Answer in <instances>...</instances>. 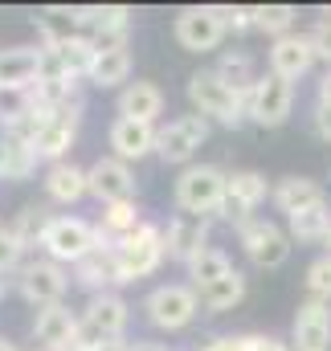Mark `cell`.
<instances>
[{"label":"cell","mask_w":331,"mask_h":351,"mask_svg":"<svg viewBox=\"0 0 331 351\" xmlns=\"http://www.w3.org/2000/svg\"><path fill=\"white\" fill-rule=\"evenodd\" d=\"M0 351H16V343H8V339L0 335Z\"/></svg>","instance_id":"cell-45"},{"label":"cell","mask_w":331,"mask_h":351,"mask_svg":"<svg viewBox=\"0 0 331 351\" xmlns=\"http://www.w3.org/2000/svg\"><path fill=\"white\" fill-rule=\"evenodd\" d=\"M295 8L290 4H262V8H253V29H262V33H270L274 41L278 37H286V33H295L290 25H295Z\"/></svg>","instance_id":"cell-32"},{"label":"cell","mask_w":331,"mask_h":351,"mask_svg":"<svg viewBox=\"0 0 331 351\" xmlns=\"http://www.w3.org/2000/svg\"><path fill=\"white\" fill-rule=\"evenodd\" d=\"M37 29H41L45 45H62V41L86 37L82 21H78V8H62V4H54V8H45V12H37Z\"/></svg>","instance_id":"cell-28"},{"label":"cell","mask_w":331,"mask_h":351,"mask_svg":"<svg viewBox=\"0 0 331 351\" xmlns=\"http://www.w3.org/2000/svg\"><path fill=\"white\" fill-rule=\"evenodd\" d=\"M78 123H82V98H78V102H70V106L49 110V114H45V123H41V131H37V139H33L37 160L62 164V160H66V152H70V147H74V139H78Z\"/></svg>","instance_id":"cell-8"},{"label":"cell","mask_w":331,"mask_h":351,"mask_svg":"<svg viewBox=\"0 0 331 351\" xmlns=\"http://www.w3.org/2000/svg\"><path fill=\"white\" fill-rule=\"evenodd\" d=\"M307 290H311V298L331 302V254H323V258H315L307 265Z\"/></svg>","instance_id":"cell-35"},{"label":"cell","mask_w":331,"mask_h":351,"mask_svg":"<svg viewBox=\"0 0 331 351\" xmlns=\"http://www.w3.org/2000/svg\"><path fill=\"white\" fill-rule=\"evenodd\" d=\"M21 258H25V250H21V241H16V237H12V233L4 229V233H0V278H4L8 269H16V265H25Z\"/></svg>","instance_id":"cell-38"},{"label":"cell","mask_w":331,"mask_h":351,"mask_svg":"<svg viewBox=\"0 0 331 351\" xmlns=\"http://www.w3.org/2000/svg\"><path fill=\"white\" fill-rule=\"evenodd\" d=\"M98 245H102L98 225H90L82 217H54L45 237H41V250L49 254V262H58V265H78Z\"/></svg>","instance_id":"cell-4"},{"label":"cell","mask_w":331,"mask_h":351,"mask_svg":"<svg viewBox=\"0 0 331 351\" xmlns=\"http://www.w3.org/2000/svg\"><path fill=\"white\" fill-rule=\"evenodd\" d=\"M188 102L196 106L201 119H217V123H225V127H242L249 94L233 90L217 70H196V74L188 78Z\"/></svg>","instance_id":"cell-1"},{"label":"cell","mask_w":331,"mask_h":351,"mask_svg":"<svg viewBox=\"0 0 331 351\" xmlns=\"http://www.w3.org/2000/svg\"><path fill=\"white\" fill-rule=\"evenodd\" d=\"M328 254H331V233H328Z\"/></svg>","instance_id":"cell-47"},{"label":"cell","mask_w":331,"mask_h":351,"mask_svg":"<svg viewBox=\"0 0 331 351\" xmlns=\"http://www.w3.org/2000/svg\"><path fill=\"white\" fill-rule=\"evenodd\" d=\"M86 351H131V343L127 339H106V343H94V348H86Z\"/></svg>","instance_id":"cell-42"},{"label":"cell","mask_w":331,"mask_h":351,"mask_svg":"<svg viewBox=\"0 0 331 351\" xmlns=\"http://www.w3.org/2000/svg\"><path fill=\"white\" fill-rule=\"evenodd\" d=\"M115 258H119V269H123V282H135V278L156 274L160 262L168 258L164 229H156V225H139L131 237H123V241L115 245Z\"/></svg>","instance_id":"cell-5"},{"label":"cell","mask_w":331,"mask_h":351,"mask_svg":"<svg viewBox=\"0 0 331 351\" xmlns=\"http://www.w3.org/2000/svg\"><path fill=\"white\" fill-rule=\"evenodd\" d=\"M90 86H123L131 78V45H111V49H94L90 62Z\"/></svg>","instance_id":"cell-24"},{"label":"cell","mask_w":331,"mask_h":351,"mask_svg":"<svg viewBox=\"0 0 331 351\" xmlns=\"http://www.w3.org/2000/svg\"><path fill=\"white\" fill-rule=\"evenodd\" d=\"M238 241H242L249 262L262 265V269H278V265H286V258H290V233H282L266 217H249L246 225L238 229Z\"/></svg>","instance_id":"cell-7"},{"label":"cell","mask_w":331,"mask_h":351,"mask_svg":"<svg viewBox=\"0 0 331 351\" xmlns=\"http://www.w3.org/2000/svg\"><path fill=\"white\" fill-rule=\"evenodd\" d=\"M249 351H290V343L278 335H249Z\"/></svg>","instance_id":"cell-40"},{"label":"cell","mask_w":331,"mask_h":351,"mask_svg":"<svg viewBox=\"0 0 331 351\" xmlns=\"http://www.w3.org/2000/svg\"><path fill=\"white\" fill-rule=\"evenodd\" d=\"M127 319H131V306L119 298V294H94L90 306L78 319V335H74V351H86L94 343H106V339H123L127 331Z\"/></svg>","instance_id":"cell-3"},{"label":"cell","mask_w":331,"mask_h":351,"mask_svg":"<svg viewBox=\"0 0 331 351\" xmlns=\"http://www.w3.org/2000/svg\"><path fill=\"white\" fill-rule=\"evenodd\" d=\"M49 213L45 208H37V204H29V208H21L16 213V221L8 225V233L21 241V250H29V245H41V237H45V229H49Z\"/></svg>","instance_id":"cell-31"},{"label":"cell","mask_w":331,"mask_h":351,"mask_svg":"<svg viewBox=\"0 0 331 351\" xmlns=\"http://www.w3.org/2000/svg\"><path fill=\"white\" fill-rule=\"evenodd\" d=\"M144 221H139V208H135V200H123V204H102V217H98V237H102V245H119L123 237H131L135 229H139Z\"/></svg>","instance_id":"cell-26"},{"label":"cell","mask_w":331,"mask_h":351,"mask_svg":"<svg viewBox=\"0 0 331 351\" xmlns=\"http://www.w3.org/2000/svg\"><path fill=\"white\" fill-rule=\"evenodd\" d=\"M74 335H78V319L70 315L66 302L37 311V319H33V339H37L41 351H66L74 343Z\"/></svg>","instance_id":"cell-19"},{"label":"cell","mask_w":331,"mask_h":351,"mask_svg":"<svg viewBox=\"0 0 331 351\" xmlns=\"http://www.w3.org/2000/svg\"><path fill=\"white\" fill-rule=\"evenodd\" d=\"M176 41L188 49V53H213L221 41H225V25L217 16L213 4L205 8H184L176 16Z\"/></svg>","instance_id":"cell-13"},{"label":"cell","mask_w":331,"mask_h":351,"mask_svg":"<svg viewBox=\"0 0 331 351\" xmlns=\"http://www.w3.org/2000/svg\"><path fill=\"white\" fill-rule=\"evenodd\" d=\"M201 351H249V335H221V339L205 343Z\"/></svg>","instance_id":"cell-39"},{"label":"cell","mask_w":331,"mask_h":351,"mask_svg":"<svg viewBox=\"0 0 331 351\" xmlns=\"http://www.w3.org/2000/svg\"><path fill=\"white\" fill-rule=\"evenodd\" d=\"M160 114H164V90L156 82H127L123 86V94H119V119L156 127Z\"/></svg>","instance_id":"cell-21"},{"label":"cell","mask_w":331,"mask_h":351,"mask_svg":"<svg viewBox=\"0 0 331 351\" xmlns=\"http://www.w3.org/2000/svg\"><path fill=\"white\" fill-rule=\"evenodd\" d=\"M315 131L331 143V106H328V102H319V106H315Z\"/></svg>","instance_id":"cell-41"},{"label":"cell","mask_w":331,"mask_h":351,"mask_svg":"<svg viewBox=\"0 0 331 351\" xmlns=\"http://www.w3.org/2000/svg\"><path fill=\"white\" fill-rule=\"evenodd\" d=\"M319 102H328L331 106V70L323 74V82H319Z\"/></svg>","instance_id":"cell-43"},{"label":"cell","mask_w":331,"mask_h":351,"mask_svg":"<svg viewBox=\"0 0 331 351\" xmlns=\"http://www.w3.org/2000/svg\"><path fill=\"white\" fill-rule=\"evenodd\" d=\"M144 311L156 327L164 331H184L196 311H201V294L192 286H180V282H168V286H156L148 298H144Z\"/></svg>","instance_id":"cell-6"},{"label":"cell","mask_w":331,"mask_h":351,"mask_svg":"<svg viewBox=\"0 0 331 351\" xmlns=\"http://www.w3.org/2000/svg\"><path fill=\"white\" fill-rule=\"evenodd\" d=\"M290 339H295V351H331V302H319V298L303 302L295 315Z\"/></svg>","instance_id":"cell-17"},{"label":"cell","mask_w":331,"mask_h":351,"mask_svg":"<svg viewBox=\"0 0 331 351\" xmlns=\"http://www.w3.org/2000/svg\"><path fill=\"white\" fill-rule=\"evenodd\" d=\"M0 176H4V139H0Z\"/></svg>","instance_id":"cell-46"},{"label":"cell","mask_w":331,"mask_h":351,"mask_svg":"<svg viewBox=\"0 0 331 351\" xmlns=\"http://www.w3.org/2000/svg\"><path fill=\"white\" fill-rule=\"evenodd\" d=\"M225 188H229V176L213 164H192L184 168L176 180V208L180 213H192V217H221V204H225Z\"/></svg>","instance_id":"cell-2"},{"label":"cell","mask_w":331,"mask_h":351,"mask_svg":"<svg viewBox=\"0 0 331 351\" xmlns=\"http://www.w3.org/2000/svg\"><path fill=\"white\" fill-rule=\"evenodd\" d=\"M106 143H111L115 160L135 164V160H144V156L156 152V127H148V123H131V119H115L111 131H106Z\"/></svg>","instance_id":"cell-20"},{"label":"cell","mask_w":331,"mask_h":351,"mask_svg":"<svg viewBox=\"0 0 331 351\" xmlns=\"http://www.w3.org/2000/svg\"><path fill=\"white\" fill-rule=\"evenodd\" d=\"M196 294H201V306H205V311L225 315V311H233V306L246 298V274H242V269H233V274L217 278L213 286H205V290H196Z\"/></svg>","instance_id":"cell-27"},{"label":"cell","mask_w":331,"mask_h":351,"mask_svg":"<svg viewBox=\"0 0 331 351\" xmlns=\"http://www.w3.org/2000/svg\"><path fill=\"white\" fill-rule=\"evenodd\" d=\"M45 192H49V200H58V204H78L86 192H90L86 168L70 164V160L49 164V172H45Z\"/></svg>","instance_id":"cell-25"},{"label":"cell","mask_w":331,"mask_h":351,"mask_svg":"<svg viewBox=\"0 0 331 351\" xmlns=\"http://www.w3.org/2000/svg\"><path fill=\"white\" fill-rule=\"evenodd\" d=\"M286 221H290V237H295V241H328V233H331V204L307 208V213H295V217H286Z\"/></svg>","instance_id":"cell-30"},{"label":"cell","mask_w":331,"mask_h":351,"mask_svg":"<svg viewBox=\"0 0 331 351\" xmlns=\"http://www.w3.org/2000/svg\"><path fill=\"white\" fill-rule=\"evenodd\" d=\"M41 78V49L8 45L0 49V94H29Z\"/></svg>","instance_id":"cell-14"},{"label":"cell","mask_w":331,"mask_h":351,"mask_svg":"<svg viewBox=\"0 0 331 351\" xmlns=\"http://www.w3.org/2000/svg\"><path fill=\"white\" fill-rule=\"evenodd\" d=\"M205 139H209V119H201V114L172 119L168 127H156V156L164 164H188Z\"/></svg>","instance_id":"cell-11"},{"label":"cell","mask_w":331,"mask_h":351,"mask_svg":"<svg viewBox=\"0 0 331 351\" xmlns=\"http://www.w3.org/2000/svg\"><path fill=\"white\" fill-rule=\"evenodd\" d=\"M4 139V135H0ZM37 168V152L29 143H16V139H4V180H25V176Z\"/></svg>","instance_id":"cell-34"},{"label":"cell","mask_w":331,"mask_h":351,"mask_svg":"<svg viewBox=\"0 0 331 351\" xmlns=\"http://www.w3.org/2000/svg\"><path fill=\"white\" fill-rule=\"evenodd\" d=\"M270 196V184L262 172H233L229 176V188H225V204H221V217L233 221L238 229L249 221V213Z\"/></svg>","instance_id":"cell-16"},{"label":"cell","mask_w":331,"mask_h":351,"mask_svg":"<svg viewBox=\"0 0 331 351\" xmlns=\"http://www.w3.org/2000/svg\"><path fill=\"white\" fill-rule=\"evenodd\" d=\"M311 66H315V49H311L307 33H286L270 45V74H278L286 82H299Z\"/></svg>","instance_id":"cell-18"},{"label":"cell","mask_w":331,"mask_h":351,"mask_svg":"<svg viewBox=\"0 0 331 351\" xmlns=\"http://www.w3.org/2000/svg\"><path fill=\"white\" fill-rule=\"evenodd\" d=\"M86 184H90V196L98 204H123V200H135V172L131 164L115 160V156H102L86 168Z\"/></svg>","instance_id":"cell-12"},{"label":"cell","mask_w":331,"mask_h":351,"mask_svg":"<svg viewBox=\"0 0 331 351\" xmlns=\"http://www.w3.org/2000/svg\"><path fill=\"white\" fill-rule=\"evenodd\" d=\"M66 286H70L66 265L49 262V258L25 262L21 265V278H16V290H21L25 302H33L37 311H41V306H58V302L66 298Z\"/></svg>","instance_id":"cell-10"},{"label":"cell","mask_w":331,"mask_h":351,"mask_svg":"<svg viewBox=\"0 0 331 351\" xmlns=\"http://www.w3.org/2000/svg\"><path fill=\"white\" fill-rule=\"evenodd\" d=\"M311 37V49H315V58H323L331 70V12H323L319 21H315V29L307 33Z\"/></svg>","instance_id":"cell-37"},{"label":"cell","mask_w":331,"mask_h":351,"mask_svg":"<svg viewBox=\"0 0 331 351\" xmlns=\"http://www.w3.org/2000/svg\"><path fill=\"white\" fill-rule=\"evenodd\" d=\"M225 274H233V262H229V254L225 250H201L192 262H188V278H192V290H205V286H213L217 278H225Z\"/></svg>","instance_id":"cell-29"},{"label":"cell","mask_w":331,"mask_h":351,"mask_svg":"<svg viewBox=\"0 0 331 351\" xmlns=\"http://www.w3.org/2000/svg\"><path fill=\"white\" fill-rule=\"evenodd\" d=\"M74 278L90 286L94 294H111V286H123V269H119V258L111 245H98L94 254H86L82 262L74 265Z\"/></svg>","instance_id":"cell-23"},{"label":"cell","mask_w":331,"mask_h":351,"mask_svg":"<svg viewBox=\"0 0 331 351\" xmlns=\"http://www.w3.org/2000/svg\"><path fill=\"white\" fill-rule=\"evenodd\" d=\"M131 351H168V348H160V343H131Z\"/></svg>","instance_id":"cell-44"},{"label":"cell","mask_w":331,"mask_h":351,"mask_svg":"<svg viewBox=\"0 0 331 351\" xmlns=\"http://www.w3.org/2000/svg\"><path fill=\"white\" fill-rule=\"evenodd\" d=\"M270 196H274L278 213H286V217L328 204V192H323V184H319V180H311V176H286V180H282V184H278Z\"/></svg>","instance_id":"cell-22"},{"label":"cell","mask_w":331,"mask_h":351,"mask_svg":"<svg viewBox=\"0 0 331 351\" xmlns=\"http://www.w3.org/2000/svg\"><path fill=\"white\" fill-rule=\"evenodd\" d=\"M217 74H221L233 90H242V94H249L253 82H258V74H253V58L242 53V49H238V53H225V58L217 62Z\"/></svg>","instance_id":"cell-33"},{"label":"cell","mask_w":331,"mask_h":351,"mask_svg":"<svg viewBox=\"0 0 331 351\" xmlns=\"http://www.w3.org/2000/svg\"><path fill=\"white\" fill-rule=\"evenodd\" d=\"M295 110V82L278 78V74H262L253 90H249V106L246 114L258 127H282Z\"/></svg>","instance_id":"cell-9"},{"label":"cell","mask_w":331,"mask_h":351,"mask_svg":"<svg viewBox=\"0 0 331 351\" xmlns=\"http://www.w3.org/2000/svg\"><path fill=\"white\" fill-rule=\"evenodd\" d=\"M164 250L176 262H192L201 250H209V217H192V213H176L164 229Z\"/></svg>","instance_id":"cell-15"},{"label":"cell","mask_w":331,"mask_h":351,"mask_svg":"<svg viewBox=\"0 0 331 351\" xmlns=\"http://www.w3.org/2000/svg\"><path fill=\"white\" fill-rule=\"evenodd\" d=\"M4 229H8V225H4V221H0V233H4Z\"/></svg>","instance_id":"cell-48"},{"label":"cell","mask_w":331,"mask_h":351,"mask_svg":"<svg viewBox=\"0 0 331 351\" xmlns=\"http://www.w3.org/2000/svg\"><path fill=\"white\" fill-rule=\"evenodd\" d=\"M217 8V16H221V25H225V33L233 29V33H246V29H253V8H229V4H213Z\"/></svg>","instance_id":"cell-36"}]
</instances>
